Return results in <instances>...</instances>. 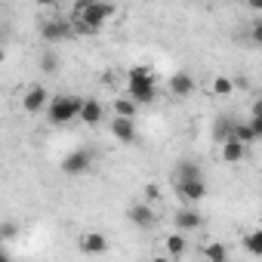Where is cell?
<instances>
[{"label": "cell", "mask_w": 262, "mask_h": 262, "mask_svg": "<svg viewBox=\"0 0 262 262\" xmlns=\"http://www.w3.org/2000/svg\"><path fill=\"white\" fill-rule=\"evenodd\" d=\"M40 71H43V74H56V71H59V56H56L53 50H43V53H40Z\"/></svg>", "instance_id": "603a6c76"}, {"label": "cell", "mask_w": 262, "mask_h": 262, "mask_svg": "<svg viewBox=\"0 0 262 262\" xmlns=\"http://www.w3.org/2000/svg\"><path fill=\"white\" fill-rule=\"evenodd\" d=\"M40 37L47 43H59V40L74 37L71 34V19H47V22H40Z\"/></svg>", "instance_id": "277c9868"}, {"label": "cell", "mask_w": 262, "mask_h": 262, "mask_svg": "<svg viewBox=\"0 0 262 262\" xmlns=\"http://www.w3.org/2000/svg\"><path fill=\"white\" fill-rule=\"evenodd\" d=\"M176 191L185 204H198L207 194V185H204V179H188V182H176Z\"/></svg>", "instance_id": "52a82bcc"}, {"label": "cell", "mask_w": 262, "mask_h": 262, "mask_svg": "<svg viewBox=\"0 0 262 262\" xmlns=\"http://www.w3.org/2000/svg\"><path fill=\"white\" fill-rule=\"evenodd\" d=\"M77 117H80L83 123L96 126V123H102V117H105V108H102V102H99V99H83V102H80V111H77Z\"/></svg>", "instance_id": "9c48e42d"}, {"label": "cell", "mask_w": 262, "mask_h": 262, "mask_svg": "<svg viewBox=\"0 0 262 262\" xmlns=\"http://www.w3.org/2000/svg\"><path fill=\"white\" fill-rule=\"evenodd\" d=\"M90 167H93V155L86 148H74L71 155L62 158V173L65 176H83V173H90Z\"/></svg>", "instance_id": "3957f363"}, {"label": "cell", "mask_w": 262, "mask_h": 262, "mask_svg": "<svg viewBox=\"0 0 262 262\" xmlns=\"http://www.w3.org/2000/svg\"><path fill=\"white\" fill-rule=\"evenodd\" d=\"M129 222L139 225V228H151L158 222V216H155V210L148 204H133V207H129Z\"/></svg>", "instance_id": "4fadbf2b"}, {"label": "cell", "mask_w": 262, "mask_h": 262, "mask_svg": "<svg viewBox=\"0 0 262 262\" xmlns=\"http://www.w3.org/2000/svg\"><path fill=\"white\" fill-rule=\"evenodd\" d=\"M204 259L207 262H228V247L219 244V241H213V244L204 247Z\"/></svg>", "instance_id": "d6986e66"}, {"label": "cell", "mask_w": 262, "mask_h": 262, "mask_svg": "<svg viewBox=\"0 0 262 262\" xmlns=\"http://www.w3.org/2000/svg\"><path fill=\"white\" fill-rule=\"evenodd\" d=\"M129 99L136 102V108H139V105H151V102L158 99V83H148V86H129Z\"/></svg>", "instance_id": "9a60e30c"}, {"label": "cell", "mask_w": 262, "mask_h": 262, "mask_svg": "<svg viewBox=\"0 0 262 262\" xmlns=\"http://www.w3.org/2000/svg\"><path fill=\"white\" fill-rule=\"evenodd\" d=\"M0 262H16V259H10V256H7L4 250H0Z\"/></svg>", "instance_id": "f1b7e54d"}, {"label": "cell", "mask_w": 262, "mask_h": 262, "mask_svg": "<svg viewBox=\"0 0 262 262\" xmlns=\"http://www.w3.org/2000/svg\"><path fill=\"white\" fill-rule=\"evenodd\" d=\"M231 93H234V80L225 77V74H216V77H213V96H222V99H225V96H231Z\"/></svg>", "instance_id": "44dd1931"}, {"label": "cell", "mask_w": 262, "mask_h": 262, "mask_svg": "<svg viewBox=\"0 0 262 262\" xmlns=\"http://www.w3.org/2000/svg\"><path fill=\"white\" fill-rule=\"evenodd\" d=\"M231 139H234L237 145H244L247 151H250V145H256V142H259V136L253 133V126H250V123H234V129H231Z\"/></svg>", "instance_id": "5bb4252c"}, {"label": "cell", "mask_w": 262, "mask_h": 262, "mask_svg": "<svg viewBox=\"0 0 262 262\" xmlns=\"http://www.w3.org/2000/svg\"><path fill=\"white\" fill-rule=\"evenodd\" d=\"M234 123H237V120H231V117H219V120H216V126H213V136H216L219 142H228V139H231Z\"/></svg>", "instance_id": "ffe728a7"}, {"label": "cell", "mask_w": 262, "mask_h": 262, "mask_svg": "<svg viewBox=\"0 0 262 262\" xmlns=\"http://www.w3.org/2000/svg\"><path fill=\"white\" fill-rule=\"evenodd\" d=\"M173 225H176V228H179V234H182V231H198V228L204 225V219H201V213H198V210L182 207V210H176Z\"/></svg>", "instance_id": "ba28073f"}, {"label": "cell", "mask_w": 262, "mask_h": 262, "mask_svg": "<svg viewBox=\"0 0 262 262\" xmlns=\"http://www.w3.org/2000/svg\"><path fill=\"white\" fill-rule=\"evenodd\" d=\"M247 123H250V126H253V133H256V136H259V139H262V117H259V114H253V117H250V120H247Z\"/></svg>", "instance_id": "484cf974"}, {"label": "cell", "mask_w": 262, "mask_h": 262, "mask_svg": "<svg viewBox=\"0 0 262 262\" xmlns=\"http://www.w3.org/2000/svg\"><path fill=\"white\" fill-rule=\"evenodd\" d=\"M47 105H50V90H47V86L34 83V86L25 90V96H22V108H25L28 114H40V111H47Z\"/></svg>", "instance_id": "5b68a950"}, {"label": "cell", "mask_w": 262, "mask_h": 262, "mask_svg": "<svg viewBox=\"0 0 262 262\" xmlns=\"http://www.w3.org/2000/svg\"><path fill=\"white\" fill-rule=\"evenodd\" d=\"M244 250L250 256H259L262 253V231H247L244 234Z\"/></svg>", "instance_id": "7402d4cb"}, {"label": "cell", "mask_w": 262, "mask_h": 262, "mask_svg": "<svg viewBox=\"0 0 262 262\" xmlns=\"http://www.w3.org/2000/svg\"><path fill=\"white\" fill-rule=\"evenodd\" d=\"M158 198H161V188H158V185H145V201L151 204V201H158Z\"/></svg>", "instance_id": "4316f807"}, {"label": "cell", "mask_w": 262, "mask_h": 262, "mask_svg": "<svg viewBox=\"0 0 262 262\" xmlns=\"http://www.w3.org/2000/svg\"><path fill=\"white\" fill-rule=\"evenodd\" d=\"M219 155H222V161H225V164H241V161L247 158V148H244V145H237L234 139H228V142H222Z\"/></svg>", "instance_id": "2e32d148"}, {"label": "cell", "mask_w": 262, "mask_h": 262, "mask_svg": "<svg viewBox=\"0 0 262 262\" xmlns=\"http://www.w3.org/2000/svg\"><path fill=\"white\" fill-rule=\"evenodd\" d=\"M16 234H19L16 222H4V225H0V241H13Z\"/></svg>", "instance_id": "d4e9b609"}, {"label": "cell", "mask_w": 262, "mask_h": 262, "mask_svg": "<svg viewBox=\"0 0 262 262\" xmlns=\"http://www.w3.org/2000/svg\"><path fill=\"white\" fill-rule=\"evenodd\" d=\"M111 136H114L117 142H136V120L114 117V120H111Z\"/></svg>", "instance_id": "7c38bea8"}, {"label": "cell", "mask_w": 262, "mask_h": 262, "mask_svg": "<svg viewBox=\"0 0 262 262\" xmlns=\"http://www.w3.org/2000/svg\"><path fill=\"white\" fill-rule=\"evenodd\" d=\"M253 40H256V43H262V22H256V25H253Z\"/></svg>", "instance_id": "83f0119b"}, {"label": "cell", "mask_w": 262, "mask_h": 262, "mask_svg": "<svg viewBox=\"0 0 262 262\" xmlns=\"http://www.w3.org/2000/svg\"><path fill=\"white\" fill-rule=\"evenodd\" d=\"M151 262H173V259H167V256H155Z\"/></svg>", "instance_id": "f546056e"}, {"label": "cell", "mask_w": 262, "mask_h": 262, "mask_svg": "<svg viewBox=\"0 0 262 262\" xmlns=\"http://www.w3.org/2000/svg\"><path fill=\"white\" fill-rule=\"evenodd\" d=\"M136 102L129 99V96H120V99H114V117H123V120H133L136 117Z\"/></svg>", "instance_id": "ac0fdd59"}, {"label": "cell", "mask_w": 262, "mask_h": 262, "mask_svg": "<svg viewBox=\"0 0 262 262\" xmlns=\"http://www.w3.org/2000/svg\"><path fill=\"white\" fill-rule=\"evenodd\" d=\"M117 16V7L114 4H96V0H80V4L74 7V19L77 22H86L93 28H105V22H111Z\"/></svg>", "instance_id": "6da1fadb"}, {"label": "cell", "mask_w": 262, "mask_h": 262, "mask_svg": "<svg viewBox=\"0 0 262 262\" xmlns=\"http://www.w3.org/2000/svg\"><path fill=\"white\" fill-rule=\"evenodd\" d=\"M179 182H188V179H201V167L198 164H179V173H176Z\"/></svg>", "instance_id": "cb8c5ba5"}, {"label": "cell", "mask_w": 262, "mask_h": 262, "mask_svg": "<svg viewBox=\"0 0 262 262\" xmlns=\"http://www.w3.org/2000/svg\"><path fill=\"white\" fill-rule=\"evenodd\" d=\"M80 250L90 253V256H102V253L108 250V237H105L102 231H86V234L80 237Z\"/></svg>", "instance_id": "8fae6325"}, {"label": "cell", "mask_w": 262, "mask_h": 262, "mask_svg": "<svg viewBox=\"0 0 262 262\" xmlns=\"http://www.w3.org/2000/svg\"><path fill=\"white\" fill-rule=\"evenodd\" d=\"M164 247H167V253H170L167 259H179V256L188 250V237H185V234H179V231H173V234L164 241Z\"/></svg>", "instance_id": "e0dca14e"}, {"label": "cell", "mask_w": 262, "mask_h": 262, "mask_svg": "<svg viewBox=\"0 0 262 262\" xmlns=\"http://www.w3.org/2000/svg\"><path fill=\"white\" fill-rule=\"evenodd\" d=\"M126 83L129 86H148V83H158V74L151 65H133L126 74Z\"/></svg>", "instance_id": "30bf717a"}, {"label": "cell", "mask_w": 262, "mask_h": 262, "mask_svg": "<svg viewBox=\"0 0 262 262\" xmlns=\"http://www.w3.org/2000/svg\"><path fill=\"white\" fill-rule=\"evenodd\" d=\"M80 96H50V105H47V120L53 126H65L77 117L80 111Z\"/></svg>", "instance_id": "7a4b0ae2"}, {"label": "cell", "mask_w": 262, "mask_h": 262, "mask_svg": "<svg viewBox=\"0 0 262 262\" xmlns=\"http://www.w3.org/2000/svg\"><path fill=\"white\" fill-rule=\"evenodd\" d=\"M4 56H7V50H4V47H0V62H4Z\"/></svg>", "instance_id": "4dcf8cb0"}, {"label": "cell", "mask_w": 262, "mask_h": 262, "mask_svg": "<svg viewBox=\"0 0 262 262\" xmlns=\"http://www.w3.org/2000/svg\"><path fill=\"white\" fill-rule=\"evenodd\" d=\"M167 86H170V93H173L176 99H185V96L194 93V77H191L188 71H176V74H170Z\"/></svg>", "instance_id": "8992f818"}]
</instances>
